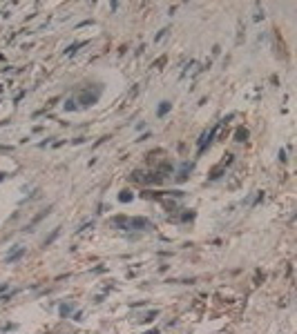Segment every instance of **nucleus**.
Wrapping results in <instances>:
<instances>
[{
	"instance_id": "f257e3e1",
	"label": "nucleus",
	"mask_w": 297,
	"mask_h": 334,
	"mask_svg": "<svg viewBox=\"0 0 297 334\" xmlns=\"http://www.w3.org/2000/svg\"><path fill=\"white\" fill-rule=\"evenodd\" d=\"M246 136H248L246 129H237V141H246Z\"/></svg>"
},
{
	"instance_id": "f03ea898",
	"label": "nucleus",
	"mask_w": 297,
	"mask_h": 334,
	"mask_svg": "<svg viewBox=\"0 0 297 334\" xmlns=\"http://www.w3.org/2000/svg\"><path fill=\"white\" fill-rule=\"evenodd\" d=\"M168 109H170V103H163L161 107H159V116H163V114H165Z\"/></svg>"
},
{
	"instance_id": "7ed1b4c3",
	"label": "nucleus",
	"mask_w": 297,
	"mask_h": 334,
	"mask_svg": "<svg viewBox=\"0 0 297 334\" xmlns=\"http://www.w3.org/2000/svg\"><path fill=\"white\" fill-rule=\"evenodd\" d=\"M69 312H72V305H63L60 308V314H69Z\"/></svg>"
}]
</instances>
